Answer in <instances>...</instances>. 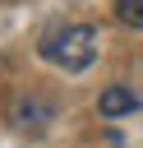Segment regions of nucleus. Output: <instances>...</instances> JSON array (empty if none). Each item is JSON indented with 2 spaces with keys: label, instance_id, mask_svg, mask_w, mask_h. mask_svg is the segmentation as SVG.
Here are the masks:
<instances>
[{
  "label": "nucleus",
  "instance_id": "nucleus-2",
  "mask_svg": "<svg viewBox=\"0 0 143 148\" xmlns=\"http://www.w3.org/2000/svg\"><path fill=\"white\" fill-rule=\"evenodd\" d=\"M134 106H138V92H129V88H120V83L97 97V111H101L106 120H115V116H125V111H134Z\"/></svg>",
  "mask_w": 143,
  "mask_h": 148
},
{
  "label": "nucleus",
  "instance_id": "nucleus-1",
  "mask_svg": "<svg viewBox=\"0 0 143 148\" xmlns=\"http://www.w3.org/2000/svg\"><path fill=\"white\" fill-rule=\"evenodd\" d=\"M37 51H42L46 65H55V69H65V74H78V69H88V65L97 60V32H92L88 23H65V28L46 32Z\"/></svg>",
  "mask_w": 143,
  "mask_h": 148
},
{
  "label": "nucleus",
  "instance_id": "nucleus-3",
  "mask_svg": "<svg viewBox=\"0 0 143 148\" xmlns=\"http://www.w3.org/2000/svg\"><path fill=\"white\" fill-rule=\"evenodd\" d=\"M115 18L125 28H143V0H115Z\"/></svg>",
  "mask_w": 143,
  "mask_h": 148
}]
</instances>
